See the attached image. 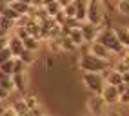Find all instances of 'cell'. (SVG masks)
I'll return each instance as SVG.
<instances>
[{
    "label": "cell",
    "instance_id": "1",
    "mask_svg": "<svg viewBox=\"0 0 129 116\" xmlns=\"http://www.w3.org/2000/svg\"><path fill=\"white\" fill-rule=\"evenodd\" d=\"M96 42L102 44L111 54H118V56H124L127 51L122 47V44L118 42V38L115 35V31L111 26H106V27H102L100 33H98V36H96Z\"/></svg>",
    "mask_w": 129,
    "mask_h": 116
},
{
    "label": "cell",
    "instance_id": "2",
    "mask_svg": "<svg viewBox=\"0 0 129 116\" xmlns=\"http://www.w3.org/2000/svg\"><path fill=\"white\" fill-rule=\"evenodd\" d=\"M80 69L84 73H96V74H100V73L111 69V64L106 62V60H100V58H94L93 54L87 53V54H84L80 58Z\"/></svg>",
    "mask_w": 129,
    "mask_h": 116
},
{
    "label": "cell",
    "instance_id": "3",
    "mask_svg": "<svg viewBox=\"0 0 129 116\" xmlns=\"http://www.w3.org/2000/svg\"><path fill=\"white\" fill-rule=\"evenodd\" d=\"M104 20H106V11H104L102 2H98V0L87 2V16H85V22L91 24V26L102 27V22Z\"/></svg>",
    "mask_w": 129,
    "mask_h": 116
},
{
    "label": "cell",
    "instance_id": "4",
    "mask_svg": "<svg viewBox=\"0 0 129 116\" xmlns=\"http://www.w3.org/2000/svg\"><path fill=\"white\" fill-rule=\"evenodd\" d=\"M82 82L93 94H98V96L106 87V80L102 78V74H96V73H82Z\"/></svg>",
    "mask_w": 129,
    "mask_h": 116
},
{
    "label": "cell",
    "instance_id": "5",
    "mask_svg": "<svg viewBox=\"0 0 129 116\" xmlns=\"http://www.w3.org/2000/svg\"><path fill=\"white\" fill-rule=\"evenodd\" d=\"M87 111L93 116H107L109 112V105L102 100V96L98 94H91L87 98Z\"/></svg>",
    "mask_w": 129,
    "mask_h": 116
},
{
    "label": "cell",
    "instance_id": "6",
    "mask_svg": "<svg viewBox=\"0 0 129 116\" xmlns=\"http://www.w3.org/2000/svg\"><path fill=\"white\" fill-rule=\"evenodd\" d=\"M100 29L102 27H96V26H91V24L84 22L82 27H80V33H82V36H84V42H87V44L96 42V36H98Z\"/></svg>",
    "mask_w": 129,
    "mask_h": 116
},
{
    "label": "cell",
    "instance_id": "7",
    "mask_svg": "<svg viewBox=\"0 0 129 116\" xmlns=\"http://www.w3.org/2000/svg\"><path fill=\"white\" fill-rule=\"evenodd\" d=\"M100 96H102V100H104L109 107L113 105V103H118V98H120V94H118L116 87H111V85H106Z\"/></svg>",
    "mask_w": 129,
    "mask_h": 116
},
{
    "label": "cell",
    "instance_id": "8",
    "mask_svg": "<svg viewBox=\"0 0 129 116\" xmlns=\"http://www.w3.org/2000/svg\"><path fill=\"white\" fill-rule=\"evenodd\" d=\"M89 54H93L94 58H100V60H106V62H109V58H111V53L102 44H98V42H93L91 44Z\"/></svg>",
    "mask_w": 129,
    "mask_h": 116
},
{
    "label": "cell",
    "instance_id": "9",
    "mask_svg": "<svg viewBox=\"0 0 129 116\" xmlns=\"http://www.w3.org/2000/svg\"><path fill=\"white\" fill-rule=\"evenodd\" d=\"M113 31H115V35L118 38V42L122 44V47L127 51L129 49V29L124 27V26H116V27H113Z\"/></svg>",
    "mask_w": 129,
    "mask_h": 116
},
{
    "label": "cell",
    "instance_id": "10",
    "mask_svg": "<svg viewBox=\"0 0 129 116\" xmlns=\"http://www.w3.org/2000/svg\"><path fill=\"white\" fill-rule=\"evenodd\" d=\"M7 47H9V51L13 54V58H18L24 51V44H22V40H18L15 35L9 38V44H7Z\"/></svg>",
    "mask_w": 129,
    "mask_h": 116
},
{
    "label": "cell",
    "instance_id": "11",
    "mask_svg": "<svg viewBox=\"0 0 129 116\" xmlns=\"http://www.w3.org/2000/svg\"><path fill=\"white\" fill-rule=\"evenodd\" d=\"M75 6H76L75 20H78L80 24H84V22H85V16H87V2H80V0H75Z\"/></svg>",
    "mask_w": 129,
    "mask_h": 116
},
{
    "label": "cell",
    "instance_id": "12",
    "mask_svg": "<svg viewBox=\"0 0 129 116\" xmlns=\"http://www.w3.org/2000/svg\"><path fill=\"white\" fill-rule=\"evenodd\" d=\"M11 80H13V89L16 91V93H25V74H13L11 76Z\"/></svg>",
    "mask_w": 129,
    "mask_h": 116
},
{
    "label": "cell",
    "instance_id": "13",
    "mask_svg": "<svg viewBox=\"0 0 129 116\" xmlns=\"http://www.w3.org/2000/svg\"><path fill=\"white\" fill-rule=\"evenodd\" d=\"M9 7L16 11L20 16H27L29 13V2H9Z\"/></svg>",
    "mask_w": 129,
    "mask_h": 116
},
{
    "label": "cell",
    "instance_id": "14",
    "mask_svg": "<svg viewBox=\"0 0 129 116\" xmlns=\"http://www.w3.org/2000/svg\"><path fill=\"white\" fill-rule=\"evenodd\" d=\"M42 7L46 9V13L51 16V18L62 11V7H60V2H44V4H42Z\"/></svg>",
    "mask_w": 129,
    "mask_h": 116
},
{
    "label": "cell",
    "instance_id": "15",
    "mask_svg": "<svg viewBox=\"0 0 129 116\" xmlns=\"http://www.w3.org/2000/svg\"><path fill=\"white\" fill-rule=\"evenodd\" d=\"M22 44H24V49H25V51H31V53H35V51H38V49H40V40H38V38H33V36L25 38Z\"/></svg>",
    "mask_w": 129,
    "mask_h": 116
},
{
    "label": "cell",
    "instance_id": "16",
    "mask_svg": "<svg viewBox=\"0 0 129 116\" xmlns=\"http://www.w3.org/2000/svg\"><path fill=\"white\" fill-rule=\"evenodd\" d=\"M24 103L27 105V109L29 111H33V109H38V98H37V94H33V93H27V94H24Z\"/></svg>",
    "mask_w": 129,
    "mask_h": 116
},
{
    "label": "cell",
    "instance_id": "17",
    "mask_svg": "<svg viewBox=\"0 0 129 116\" xmlns=\"http://www.w3.org/2000/svg\"><path fill=\"white\" fill-rule=\"evenodd\" d=\"M58 42H60V47H62V51H76V45L69 40V36H58Z\"/></svg>",
    "mask_w": 129,
    "mask_h": 116
},
{
    "label": "cell",
    "instance_id": "18",
    "mask_svg": "<svg viewBox=\"0 0 129 116\" xmlns=\"http://www.w3.org/2000/svg\"><path fill=\"white\" fill-rule=\"evenodd\" d=\"M11 109H13V111L16 112V116H24L25 112L29 111V109H27V105L24 103V100H16V102H13Z\"/></svg>",
    "mask_w": 129,
    "mask_h": 116
},
{
    "label": "cell",
    "instance_id": "19",
    "mask_svg": "<svg viewBox=\"0 0 129 116\" xmlns=\"http://www.w3.org/2000/svg\"><path fill=\"white\" fill-rule=\"evenodd\" d=\"M18 60L25 65V67H27V65H31V64H35V53H31V51H22V54L18 56Z\"/></svg>",
    "mask_w": 129,
    "mask_h": 116
},
{
    "label": "cell",
    "instance_id": "20",
    "mask_svg": "<svg viewBox=\"0 0 129 116\" xmlns=\"http://www.w3.org/2000/svg\"><path fill=\"white\" fill-rule=\"evenodd\" d=\"M115 9L122 16H129V0H118L115 4Z\"/></svg>",
    "mask_w": 129,
    "mask_h": 116
},
{
    "label": "cell",
    "instance_id": "21",
    "mask_svg": "<svg viewBox=\"0 0 129 116\" xmlns=\"http://www.w3.org/2000/svg\"><path fill=\"white\" fill-rule=\"evenodd\" d=\"M69 40L78 47V45H82L84 44V36H82V33H80V29H71V33H69Z\"/></svg>",
    "mask_w": 129,
    "mask_h": 116
},
{
    "label": "cell",
    "instance_id": "22",
    "mask_svg": "<svg viewBox=\"0 0 129 116\" xmlns=\"http://www.w3.org/2000/svg\"><path fill=\"white\" fill-rule=\"evenodd\" d=\"M47 47H49V51H51V53H55V54L62 53V47H60L58 38H49V40H47Z\"/></svg>",
    "mask_w": 129,
    "mask_h": 116
},
{
    "label": "cell",
    "instance_id": "23",
    "mask_svg": "<svg viewBox=\"0 0 129 116\" xmlns=\"http://www.w3.org/2000/svg\"><path fill=\"white\" fill-rule=\"evenodd\" d=\"M13 65H15V58H11L9 62H6L0 65V73L7 74V76H13Z\"/></svg>",
    "mask_w": 129,
    "mask_h": 116
},
{
    "label": "cell",
    "instance_id": "24",
    "mask_svg": "<svg viewBox=\"0 0 129 116\" xmlns=\"http://www.w3.org/2000/svg\"><path fill=\"white\" fill-rule=\"evenodd\" d=\"M62 13L66 15V18H75V15H76V6H75V2H69V4L62 9Z\"/></svg>",
    "mask_w": 129,
    "mask_h": 116
},
{
    "label": "cell",
    "instance_id": "25",
    "mask_svg": "<svg viewBox=\"0 0 129 116\" xmlns=\"http://www.w3.org/2000/svg\"><path fill=\"white\" fill-rule=\"evenodd\" d=\"M0 29H4L6 33H9L11 29H15V22L4 18V16H0Z\"/></svg>",
    "mask_w": 129,
    "mask_h": 116
},
{
    "label": "cell",
    "instance_id": "26",
    "mask_svg": "<svg viewBox=\"0 0 129 116\" xmlns=\"http://www.w3.org/2000/svg\"><path fill=\"white\" fill-rule=\"evenodd\" d=\"M25 73V65L18 60V58H15V65H13V74H24Z\"/></svg>",
    "mask_w": 129,
    "mask_h": 116
},
{
    "label": "cell",
    "instance_id": "27",
    "mask_svg": "<svg viewBox=\"0 0 129 116\" xmlns=\"http://www.w3.org/2000/svg\"><path fill=\"white\" fill-rule=\"evenodd\" d=\"M11 58H13V54H11V51H9V47H6L4 51H0V65L6 64V62H9Z\"/></svg>",
    "mask_w": 129,
    "mask_h": 116
},
{
    "label": "cell",
    "instance_id": "28",
    "mask_svg": "<svg viewBox=\"0 0 129 116\" xmlns=\"http://www.w3.org/2000/svg\"><path fill=\"white\" fill-rule=\"evenodd\" d=\"M15 36L18 38V40H22V42H24L25 38H29V33L25 31L24 27H15Z\"/></svg>",
    "mask_w": 129,
    "mask_h": 116
},
{
    "label": "cell",
    "instance_id": "29",
    "mask_svg": "<svg viewBox=\"0 0 129 116\" xmlns=\"http://www.w3.org/2000/svg\"><path fill=\"white\" fill-rule=\"evenodd\" d=\"M118 102L122 103V105H129V94H127V93H124V94H120V98H118Z\"/></svg>",
    "mask_w": 129,
    "mask_h": 116
},
{
    "label": "cell",
    "instance_id": "30",
    "mask_svg": "<svg viewBox=\"0 0 129 116\" xmlns=\"http://www.w3.org/2000/svg\"><path fill=\"white\" fill-rule=\"evenodd\" d=\"M7 98H9V93H7L6 89H2V87H0V102H6Z\"/></svg>",
    "mask_w": 129,
    "mask_h": 116
},
{
    "label": "cell",
    "instance_id": "31",
    "mask_svg": "<svg viewBox=\"0 0 129 116\" xmlns=\"http://www.w3.org/2000/svg\"><path fill=\"white\" fill-rule=\"evenodd\" d=\"M7 44H9V36L7 38H0V51H4V49L7 47Z\"/></svg>",
    "mask_w": 129,
    "mask_h": 116
},
{
    "label": "cell",
    "instance_id": "32",
    "mask_svg": "<svg viewBox=\"0 0 129 116\" xmlns=\"http://www.w3.org/2000/svg\"><path fill=\"white\" fill-rule=\"evenodd\" d=\"M7 109H9V103H7V102H0V116H2Z\"/></svg>",
    "mask_w": 129,
    "mask_h": 116
},
{
    "label": "cell",
    "instance_id": "33",
    "mask_svg": "<svg viewBox=\"0 0 129 116\" xmlns=\"http://www.w3.org/2000/svg\"><path fill=\"white\" fill-rule=\"evenodd\" d=\"M7 7H9V2H0V16L4 15V11L7 9Z\"/></svg>",
    "mask_w": 129,
    "mask_h": 116
},
{
    "label": "cell",
    "instance_id": "34",
    "mask_svg": "<svg viewBox=\"0 0 129 116\" xmlns=\"http://www.w3.org/2000/svg\"><path fill=\"white\" fill-rule=\"evenodd\" d=\"M122 84H124V85H129V73L122 74Z\"/></svg>",
    "mask_w": 129,
    "mask_h": 116
},
{
    "label": "cell",
    "instance_id": "35",
    "mask_svg": "<svg viewBox=\"0 0 129 116\" xmlns=\"http://www.w3.org/2000/svg\"><path fill=\"white\" fill-rule=\"evenodd\" d=\"M2 116H16V112H15V111L11 109V105H9V109H7V111H6V112H4Z\"/></svg>",
    "mask_w": 129,
    "mask_h": 116
},
{
    "label": "cell",
    "instance_id": "36",
    "mask_svg": "<svg viewBox=\"0 0 129 116\" xmlns=\"http://www.w3.org/2000/svg\"><path fill=\"white\" fill-rule=\"evenodd\" d=\"M120 60H122V62H124V64H125V65H129V54H127V53H125V54H124V56H122V58H120Z\"/></svg>",
    "mask_w": 129,
    "mask_h": 116
},
{
    "label": "cell",
    "instance_id": "37",
    "mask_svg": "<svg viewBox=\"0 0 129 116\" xmlns=\"http://www.w3.org/2000/svg\"><path fill=\"white\" fill-rule=\"evenodd\" d=\"M9 36V33H6L4 29H0V38H7Z\"/></svg>",
    "mask_w": 129,
    "mask_h": 116
},
{
    "label": "cell",
    "instance_id": "38",
    "mask_svg": "<svg viewBox=\"0 0 129 116\" xmlns=\"http://www.w3.org/2000/svg\"><path fill=\"white\" fill-rule=\"evenodd\" d=\"M127 29H129V27H127Z\"/></svg>",
    "mask_w": 129,
    "mask_h": 116
},
{
    "label": "cell",
    "instance_id": "39",
    "mask_svg": "<svg viewBox=\"0 0 129 116\" xmlns=\"http://www.w3.org/2000/svg\"><path fill=\"white\" fill-rule=\"evenodd\" d=\"M46 116H47V114H46Z\"/></svg>",
    "mask_w": 129,
    "mask_h": 116
}]
</instances>
